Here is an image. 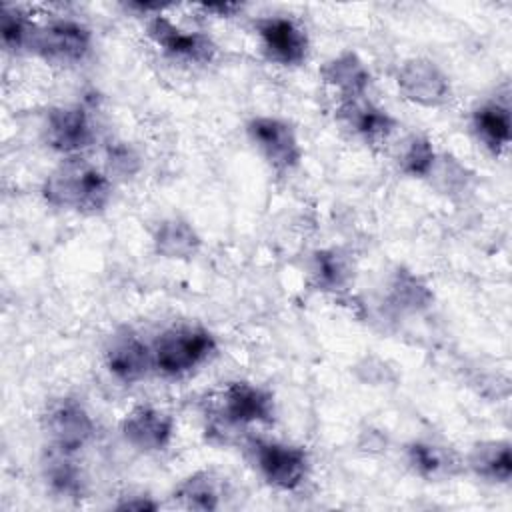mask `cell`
Instances as JSON below:
<instances>
[{"label":"cell","instance_id":"6da1fadb","mask_svg":"<svg viewBox=\"0 0 512 512\" xmlns=\"http://www.w3.org/2000/svg\"><path fill=\"white\" fill-rule=\"evenodd\" d=\"M42 196L54 208L96 214L108 206L112 184L110 178L96 166L70 158L46 176Z\"/></svg>","mask_w":512,"mask_h":512},{"label":"cell","instance_id":"7a4b0ae2","mask_svg":"<svg viewBox=\"0 0 512 512\" xmlns=\"http://www.w3.org/2000/svg\"><path fill=\"white\" fill-rule=\"evenodd\" d=\"M214 350L216 340L208 330L200 326H176L154 342V368L166 376H180L206 362Z\"/></svg>","mask_w":512,"mask_h":512},{"label":"cell","instance_id":"3957f363","mask_svg":"<svg viewBox=\"0 0 512 512\" xmlns=\"http://www.w3.org/2000/svg\"><path fill=\"white\" fill-rule=\"evenodd\" d=\"M252 452L260 474L280 490H294L306 478L308 456L300 446L274 440H254Z\"/></svg>","mask_w":512,"mask_h":512},{"label":"cell","instance_id":"277c9868","mask_svg":"<svg viewBox=\"0 0 512 512\" xmlns=\"http://www.w3.org/2000/svg\"><path fill=\"white\" fill-rule=\"evenodd\" d=\"M92 44V34L86 26L72 20H56L48 26H38L32 48L38 56L54 64L80 62Z\"/></svg>","mask_w":512,"mask_h":512},{"label":"cell","instance_id":"5b68a950","mask_svg":"<svg viewBox=\"0 0 512 512\" xmlns=\"http://www.w3.org/2000/svg\"><path fill=\"white\" fill-rule=\"evenodd\" d=\"M400 94L420 106H442L450 98V80L444 70L428 58H408L396 74Z\"/></svg>","mask_w":512,"mask_h":512},{"label":"cell","instance_id":"8992f818","mask_svg":"<svg viewBox=\"0 0 512 512\" xmlns=\"http://www.w3.org/2000/svg\"><path fill=\"white\" fill-rule=\"evenodd\" d=\"M250 140L276 170H290L302 158V146L294 128L274 116H256L246 126Z\"/></svg>","mask_w":512,"mask_h":512},{"label":"cell","instance_id":"52a82bcc","mask_svg":"<svg viewBox=\"0 0 512 512\" xmlns=\"http://www.w3.org/2000/svg\"><path fill=\"white\" fill-rule=\"evenodd\" d=\"M44 428L50 438V446L72 454L84 448L94 436L92 416L80 402L72 398H62L48 406Z\"/></svg>","mask_w":512,"mask_h":512},{"label":"cell","instance_id":"ba28073f","mask_svg":"<svg viewBox=\"0 0 512 512\" xmlns=\"http://www.w3.org/2000/svg\"><path fill=\"white\" fill-rule=\"evenodd\" d=\"M146 30L150 40L174 58L204 64L216 56V44L206 34L184 30L164 14H152Z\"/></svg>","mask_w":512,"mask_h":512},{"label":"cell","instance_id":"9c48e42d","mask_svg":"<svg viewBox=\"0 0 512 512\" xmlns=\"http://www.w3.org/2000/svg\"><path fill=\"white\" fill-rule=\"evenodd\" d=\"M266 56L284 66L302 64L308 56V36L292 18L266 16L256 22Z\"/></svg>","mask_w":512,"mask_h":512},{"label":"cell","instance_id":"30bf717a","mask_svg":"<svg viewBox=\"0 0 512 512\" xmlns=\"http://www.w3.org/2000/svg\"><path fill=\"white\" fill-rule=\"evenodd\" d=\"M218 412L224 422L234 426H246L256 422H268L274 414V402L266 390L250 382H230L220 392Z\"/></svg>","mask_w":512,"mask_h":512},{"label":"cell","instance_id":"8fae6325","mask_svg":"<svg viewBox=\"0 0 512 512\" xmlns=\"http://www.w3.org/2000/svg\"><path fill=\"white\" fill-rule=\"evenodd\" d=\"M94 138L92 124L84 108L58 106L48 112L46 118V142L50 148L62 154H78L90 146Z\"/></svg>","mask_w":512,"mask_h":512},{"label":"cell","instance_id":"7c38bea8","mask_svg":"<svg viewBox=\"0 0 512 512\" xmlns=\"http://www.w3.org/2000/svg\"><path fill=\"white\" fill-rule=\"evenodd\" d=\"M120 430L134 448L156 452L164 450L172 442L174 420L152 406H136L124 416Z\"/></svg>","mask_w":512,"mask_h":512},{"label":"cell","instance_id":"4fadbf2b","mask_svg":"<svg viewBox=\"0 0 512 512\" xmlns=\"http://www.w3.org/2000/svg\"><path fill=\"white\" fill-rule=\"evenodd\" d=\"M338 116L348 128H352L358 136H362L368 142L386 140L396 126L394 118L384 108L372 104L364 96L342 100Z\"/></svg>","mask_w":512,"mask_h":512},{"label":"cell","instance_id":"5bb4252c","mask_svg":"<svg viewBox=\"0 0 512 512\" xmlns=\"http://www.w3.org/2000/svg\"><path fill=\"white\" fill-rule=\"evenodd\" d=\"M152 366V348H148L136 336H122L114 340V344L106 352L108 372L124 384H134L142 380Z\"/></svg>","mask_w":512,"mask_h":512},{"label":"cell","instance_id":"9a60e30c","mask_svg":"<svg viewBox=\"0 0 512 512\" xmlns=\"http://www.w3.org/2000/svg\"><path fill=\"white\" fill-rule=\"evenodd\" d=\"M320 74L324 82L340 94L342 100L364 96L372 78L364 60L352 50H344L330 58L322 66Z\"/></svg>","mask_w":512,"mask_h":512},{"label":"cell","instance_id":"2e32d148","mask_svg":"<svg viewBox=\"0 0 512 512\" xmlns=\"http://www.w3.org/2000/svg\"><path fill=\"white\" fill-rule=\"evenodd\" d=\"M154 250L170 260H186L200 250V236L190 222L166 218L156 226Z\"/></svg>","mask_w":512,"mask_h":512},{"label":"cell","instance_id":"e0dca14e","mask_svg":"<svg viewBox=\"0 0 512 512\" xmlns=\"http://www.w3.org/2000/svg\"><path fill=\"white\" fill-rule=\"evenodd\" d=\"M472 126L482 144L494 154H500L510 142V110L506 104H482L472 114Z\"/></svg>","mask_w":512,"mask_h":512},{"label":"cell","instance_id":"ac0fdd59","mask_svg":"<svg viewBox=\"0 0 512 512\" xmlns=\"http://www.w3.org/2000/svg\"><path fill=\"white\" fill-rule=\"evenodd\" d=\"M468 464L482 478L494 482H508L512 476L510 444L500 440L476 444L468 456Z\"/></svg>","mask_w":512,"mask_h":512},{"label":"cell","instance_id":"d6986e66","mask_svg":"<svg viewBox=\"0 0 512 512\" xmlns=\"http://www.w3.org/2000/svg\"><path fill=\"white\" fill-rule=\"evenodd\" d=\"M72 456V452L50 446L48 458L44 460V476L54 492L76 498L82 494V472Z\"/></svg>","mask_w":512,"mask_h":512},{"label":"cell","instance_id":"ffe728a7","mask_svg":"<svg viewBox=\"0 0 512 512\" xmlns=\"http://www.w3.org/2000/svg\"><path fill=\"white\" fill-rule=\"evenodd\" d=\"M174 498L180 502V506L190 510H216L220 500V486L212 472H194L178 484Z\"/></svg>","mask_w":512,"mask_h":512},{"label":"cell","instance_id":"44dd1931","mask_svg":"<svg viewBox=\"0 0 512 512\" xmlns=\"http://www.w3.org/2000/svg\"><path fill=\"white\" fill-rule=\"evenodd\" d=\"M436 158L438 156L432 142L426 136L412 134L410 138L404 140V146L400 148L398 164H400V170L408 176L428 178L436 164Z\"/></svg>","mask_w":512,"mask_h":512},{"label":"cell","instance_id":"7402d4cb","mask_svg":"<svg viewBox=\"0 0 512 512\" xmlns=\"http://www.w3.org/2000/svg\"><path fill=\"white\" fill-rule=\"evenodd\" d=\"M36 24L18 8L4 6L0 12V36L4 48L12 52H20L24 48H32V40L36 34Z\"/></svg>","mask_w":512,"mask_h":512},{"label":"cell","instance_id":"603a6c76","mask_svg":"<svg viewBox=\"0 0 512 512\" xmlns=\"http://www.w3.org/2000/svg\"><path fill=\"white\" fill-rule=\"evenodd\" d=\"M390 298L402 310H420L430 304L432 292L412 272L398 270L390 284Z\"/></svg>","mask_w":512,"mask_h":512},{"label":"cell","instance_id":"cb8c5ba5","mask_svg":"<svg viewBox=\"0 0 512 512\" xmlns=\"http://www.w3.org/2000/svg\"><path fill=\"white\" fill-rule=\"evenodd\" d=\"M312 274L316 284L324 290H338L350 278V264L338 250H320L314 256Z\"/></svg>","mask_w":512,"mask_h":512},{"label":"cell","instance_id":"d4e9b609","mask_svg":"<svg viewBox=\"0 0 512 512\" xmlns=\"http://www.w3.org/2000/svg\"><path fill=\"white\" fill-rule=\"evenodd\" d=\"M408 460L412 464V468L428 478L440 476L444 472H448V468L454 464L450 452H446L440 446L434 444H426V442H416L408 448Z\"/></svg>","mask_w":512,"mask_h":512},{"label":"cell","instance_id":"484cf974","mask_svg":"<svg viewBox=\"0 0 512 512\" xmlns=\"http://www.w3.org/2000/svg\"><path fill=\"white\" fill-rule=\"evenodd\" d=\"M108 162H110L112 170H118V172H124V174H132L138 168V156L124 144L110 146Z\"/></svg>","mask_w":512,"mask_h":512},{"label":"cell","instance_id":"4316f807","mask_svg":"<svg viewBox=\"0 0 512 512\" xmlns=\"http://www.w3.org/2000/svg\"><path fill=\"white\" fill-rule=\"evenodd\" d=\"M120 510H156V502L146 500V498H134V500H124L118 504Z\"/></svg>","mask_w":512,"mask_h":512}]
</instances>
